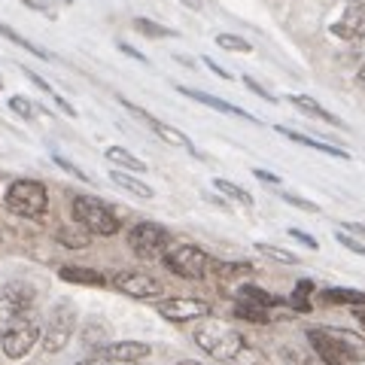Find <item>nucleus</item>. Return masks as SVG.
<instances>
[{
  "label": "nucleus",
  "instance_id": "obj_53",
  "mask_svg": "<svg viewBox=\"0 0 365 365\" xmlns=\"http://www.w3.org/2000/svg\"><path fill=\"white\" fill-rule=\"evenodd\" d=\"M177 365H201V362H192V359H182V362H177Z\"/></svg>",
  "mask_w": 365,
  "mask_h": 365
},
{
  "label": "nucleus",
  "instance_id": "obj_42",
  "mask_svg": "<svg viewBox=\"0 0 365 365\" xmlns=\"http://www.w3.org/2000/svg\"><path fill=\"white\" fill-rule=\"evenodd\" d=\"M289 237H295V241H299V244H304V247H311V250H317L319 244L314 241V237L311 235H307V232H302V228H289Z\"/></svg>",
  "mask_w": 365,
  "mask_h": 365
},
{
  "label": "nucleus",
  "instance_id": "obj_30",
  "mask_svg": "<svg viewBox=\"0 0 365 365\" xmlns=\"http://www.w3.org/2000/svg\"><path fill=\"white\" fill-rule=\"evenodd\" d=\"M216 46L225 52H241V55L253 52V43H247L244 37H235V34H216Z\"/></svg>",
  "mask_w": 365,
  "mask_h": 365
},
{
  "label": "nucleus",
  "instance_id": "obj_46",
  "mask_svg": "<svg viewBox=\"0 0 365 365\" xmlns=\"http://www.w3.org/2000/svg\"><path fill=\"white\" fill-rule=\"evenodd\" d=\"M353 49H356V55L362 58V64H365V25H362V31L353 37Z\"/></svg>",
  "mask_w": 365,
  "mask_h": 365
},
{
  "label": "nucleus",
  "instance_id": "obj_31",
  "mask_svg": "<svg viewBox=\"0 0 365 365\" xmlns=\"http://www.w3.org/2000/svg\"><path fill=\"white\" fill-rule=\"evenodd\" d=\"M256 250L262 256H268L274 262H280V265H299V256L289 253V250H283V247H274V244H256Z\"/></svg>",
  "mask_w": 365,
  "mask_h": 365
},
{
  "label": "nucleus",
  "instance_id": "obj_41",
  "mask_svg": "<svg viewBox=\"0 0 365 365\" xmlns=\"http://www.w3.org/2000/svg\"><path fill=\"white\" fill-rule=\"evenodd\" d=\"M107 335V326H98V329H86V344H91V347H98L101 344V338Z\"/></svg>",
  "mask_w": 365,
  "mask_h": 365
},
{
  "label": "nucleus",
  "instance_id": "obj_44",
  "mask_svg": "<svg viewBox=\"0 0 365 365\" xmlns=\"http://www.w3.org/2000/svg\"><path fill=\"white\" fill-rule=\"evenodd\" d=\"M119 52L122 55H128V58H134V61H140V64H150V58H146L143 52H137V49H131L128 43H119Z\"/></svg>",
  "mask_w": 365,
  "mask_h": 365
},
{
  "label": "nucleus",
  "instance_id": "obj_8",
  "mask_svg": "<svg viewBox=\"0 0 365 365\" xmlns=\"http://www.w3.org/2000/svg\"><path fill=\"white\" fill-rule=\"evenodd\" d=\"M31 307H34V289L28 283H6L0 289V338L6 335V329L13 323L28 317Z\"/></svg>",
  "mask_w": 365,
  "mask_h": 365
},
{
  "label": "nucleus",
  "instance_id": "obj_47",
  "mask_svg": "<svg viewBox=\"0 0 365 365\" xmlns=\"http://www.w3.org/2000/svg\"><path fill=\"white\" fill-rule=\"evenodd\" d=\"M344 232H347V235H359V237H365V225H362V222H347V225H344Z\"/></svg>",
  "mask_w": 365,
  "mask_h": 365
},
{
  "label": "nucleus",
  "instance_id": "obj_37",
  "mask_svg": "<svg viewBox=\"0 0 365 365\" xmlns=\"http://www.w3.org/2000/svg\"><path fill=\"white\" fill-rule=\"evenodd\" d=\"M21 73H25V76H28V79H31V83H34V86H37L40 91H46V95H58V91H55V88H52V83H46V79H43L40 73H34V71H31V67H21Z\"/></svg>",
  "mask_w": 365,
  "mask_h": 365
},
{
  "label": "nucleus",
  "instance_id": "obj_28",
  "mask_svg": "<svg viewBox=\"0 0 365 365\" xmlns=\"http://www.w3.org/2000/svg\"><path fill=\"white\" fill-rule=\"evenodd\" d=\"M0 37H6L9 43H16L19 46V49H25V52H31L34 55V58H40V61H49V52H46V49H40V46H34V43H28L25 37H21V34L19 31H13V28H9V25H4V21H0Z\"/></svg>",
  "mask_w": 365,
  "mask_h": 365
},
{
  "label": "nucleus",
  "instance_id": "obj_15",
  "mask_svg": "<svg viewBox=\"0 0 365 365\" xmlns=\"http://www.w3.org/2000/svg\"><path fill=\"white\" fill-rule=\"evenodd\" d=\"M274 131L283 134V137H287V140H292V143H299V146H311V150L326 153V155H332V158H341V162H347V158H350V153H347V150H341V146L323 143V140H314V137H307V134H302V131H292V128H287V125H274Z\"/></svg>",
  "mask_w": 365,
  "mask_h": 365
},
{
  "label": "nucleus",
  "instance_id": "obj_13",
  "mask_svg": "<svg viewBox=\"0 0 365 365\" xmlns=\"http://www.w3.org/2000/svg\"><path fill=\"white\" fill-rule=\"evenodd\" d=\"M362 25H365V0H353L344 13H341V19L332 25V31H335V37L353 43V37L362 31Z\"/></svg>",
  "mask_w": 365,
  "mask_h": 365
},
{
  "label": "nucleus",
  "instance_id": "obj_43",
  "mask_svg": "<svg viewBox=\"0 0 365 365\" xmlns=\"http://www.w3.org/2000/svg\"><path fill=\"white\" fill-rule=\"evenodd\" d=\"M201 61H204V64H207V67H210V71H213L216 76H220V79H235L232 73H228V71H225V67H222V64H216V61L210 58V55H204V58H201Z\"/></svg>",
  "mask_w": 365,
  "mask_h": 365
},
{
  "label": "nucleus",
  "instance_id": "obj_16",
  "mask_svg": "<svg viewBox=\"0 0 365 365\" xmlns=\"http://www.w3.org/2000/svg\"><path fill=\"white\" fill-rule=\"evenodd\" d=\"M235 302H247V304H259V307H283V304H289L287 299H280V295H274L268 289H262V287H253V283H237V289H235Z\"/></svg>",
  "mask_w": 365,
  "mask_h": 365
},
{
  "label": "nucleus",
  "instance_id": "obj_33",
  "mask_svg": "<svg viewBox=\"0 0 365 365\" xmlns=\"http://www.w3.org/2000/svg\"><path fill=\"white\" fill-rule=\"evenodd\" d=\"M280 356H283V362L287 365H317L307 353H302L299 347H280Z\"/></svg>",
  "mask_w": 365,
  "mask_h": 365
},
{
  "label": "nucleus",
  "instance_id": "obj_23",
  "mask_svg": "<svg viewBox=\"0 0 365 365\" xmlns=\"http://www.w3.org/2000/svg\"><path fill=\"white\" fill-rule=\"evenodd\" d=\"M110 180L116 182V186H122L125 192H131V195H140V198H153V195H155V189L150 186V182L131 177L128 170H116V168H113V170H110Z\"/></svg>",
  "mask_w": 365,
  "mask_h": 365
},
{
  "label": "nucleus",
  "instance_id": "obj_36",
  "mask_svg": "<svg viewBox=\"0 0 365 365\" xmlns=\"http://www.w3.org/2000/svg\"><path fill=\"white\" fill-rule=\"evenodd\" d=\"M280 198H283V201H289L292 207H302V210H307V213H317V210H319L314 201H307V198H299V195H292V192H280Z\"/></svg>",
  "mask_w": 365,
  "mask_h": 365
},
{
  "label": "nucleus",
  "instance_id": "obj_7",
  "mask_svg": "<svg viewBox=\"0 0 365 365\" xmlns=\"http://www.w3.org/2000/svg\"><path fill=\"white\" fill-rule=\"evenodd\" d=\"M73 332H76V307L71 302H58L43 323V335H40L43 350L61 353L67 347V341L73 338Z\"/></svg>",
  "mask_w": 365,
  "mask_h": 365
},
{
  "label": "nucleus",
  "instance_id": "obj_10",
  "mask_svg": "<svg viewBox=\"0 0 365 365\" xmlns=\"http://www.w3.org/2000/svg\"><path fill=\"white\" fill-rule=\"evenodd\" d=\"M110 287H116L122 295H128V299H158V295L165 292L162 280L153 277V274L146 271H116L110 277Z\"/></svg>",
  "mask_w": 365,
  "mask_h": 365
},
{
  "label": "nucleus",
  "instance_id": "obj_19",
  "mask_svg": "<svg viewBox=\"0 0 365 365\" xmlns=\"http://www.w3.org/2000/svg\"><path fill=\"white\" fill-rule=\"evenodd\" d=\"M289 104H292V107H299L302 113H307L311 119H319V122H326V125H335V128H347V125L341 122L335 113H329L323 104H319V101L307 98V95H292V98H289Z\"/></svg>",
  "mask_w": 365,
  "mask_h": 365
},
{
  "label": "nucleus",
  "instance_id": "obj_49",
  "mask_svg": "<svg viewBox=\"0 0 365 365\" xmlns=\"http://www.w3.org/2000/svg\"><path fill=\"white\" fill-rule=\"evenodd\" d=\"M182 6H189V9H195V13H198L204 4H201V0H182Z\"/></svg>",
  "mask_w": 365,
  "mask_h": 365
},
{
  "label": "nucleus",
  "instance_id": "obj_55",
  "mask_svg": "<svg viewBox=\"0 0 365 365\" xmlns=\"http://www.w3.org/2000/svg\"><path fill=\"white\" fill-rule=\"evenodd\" d=\"M0 88H4V76H0Z\"/></svg>",
  "mask_w": 365,
  "mask_h": 365
},
{
  "label": "nucleus",
  "instance_id": "obj_24",
  "mask_svg": "<svg viewBox=\"0 0 365 365\" xmlns=\"http://www.w3.org/2000/svg\"><path fill=\"white\" fill-rule=\"evenodd\" d=\"M55 241H58L61 247H67V250H86L91 244V235L79 225H61L58 232H55Z\"/></svg>",
  "mask_w": 365,
  "mask_h": 365
},
{
  "label": "nucleus",
  "instance_id": "obj_14",
  "mask_svg": "<svg viewBox=\"0 0 365 365\" xmlns=\"http://www.w3.org/2000/svg\"><path fill=\"white\" fill-rule=\"evenodd\" d=\"M153 353L150 344L143 341H113V344H104L98 350V356H110V359H122V362H140Z\"/></svg>",
  "mask_w": 365,
  "mask_h": 365
},
{
  "label": "nucleus",
  "instance_id": "obj_25",
  "mask_svg": "<svg viewBox=\"0 0 365 365\" xmlns=\"http://www.w3.org/2000/svg\"><path fill=\"white\" fill-rule=\"evenodd\" d=\"M237 319H244V323H253V326H268L274 314L271 307H259V304H247V302H235V311H232Z\"/></svg>",
  "mask_w": 365,
  "mask_h": 365
},
{
  "label": "nucleus",
  "instance_id": "obj_39",
  "mask_svg": "<svg viewBox=\"0 0 365 365\" xmlns=\"http://www.w3.org/2000/svg\"><path fill=\"white\" fill-rule=\"evenodd\" d=\"M21 4H25V6H31L34 13H46L49 19H55V9L49 6V0H21Z\"/></svg>",
  "mask_w": 365,
  "mask_h": 365
},
{
  "label": "nucleus",
  "instance_id": "obj_4",
  "mask_svg": "<svg viewBox=\"0 0 365 365\" xmlns=\"http://www.w3.org/2000/svg\"><path fill=\"white\" fill-rule=\"evenodd\" d=\"M4 204L19 220H40V216H46V210H49V192H46L40 180L21 177V180L9 182Z\"/></svg>",
  "mask_w": 365,
  "mask_h": 365
},
{
  "label": "nucleus",
  "instance_id": "obj_32",
  "mask_svg": "<svg viewBox=\"0 0 365 365\" xmlns=\"http://www.w3.org/2000/svg\"><path fill=\"white\" fill-rule=\"evenodd\" d=\"M9 110H13L16 116H21L25 122H34V119H37V110H34V104H31L25 95H13V98H9Z\"/></svg>",
  "mask_w": 365,
  "mask_h": 365
},
{
  "label": "nucleus",
  "instance_id": "obj_21",
  "mask_svg": "<svg viewBox=\"0 0 365 365\" xmlns=\"http://www.w3.org/2000/svg\"><path fill=\"white\" fill-rule=\"evenodd\" d=\"M319 302H323V304L365 307V292H359V289H344V287H326V289H319Z\"/></svg>",
  "mask_w": 365,
  "mask_h": 365
},
{
  "label": "nucleus",
  "instance_id": "obj_17",
  "mask_svg": "<svg viewBox=\"0 0 365 365\" xmlns=\"http://www.w3.org/2000/svg\"><path fill=\"white\" fill-rule=\"evenodd\" d=\"M58 277L73 287H110V277L95 268H83V265H64L58 271Z\"/></svg>",
  "mask_w": 365,
  "mask_h": 365
},
{
  "label": "nucleus",
  "instance_id": "obj_29",
  "mask_svg": "<svg viewBox=\"0 0 365 365\" xmlns=\"http://www.w3.org/2000/svg\"><path fill=\"white\" fill-rule=\"evenodd\" d=\"M134 31H140L143 37H150V40H162V37H180V31L174 28H165V25H158V21L153 19H134Z\"/></svg>",
  "mask_w": 365,
  "mask_h": 365
},
{
  "label": "nucleus",
  "instance_id": "obj_9",
  "mask_svg": "<svg viewBox=\"0 0 365 365\" xmlns=\"http://www.w3.org/2000/svg\"><path fill=\"white\" fill-rule=\"evenodd\" d=\"M43 335V329L37 319H31V317H21L19 323H13L6 329V335L0 338V347H4V353L9 359H21V356H28V353L34 350V344L40 341Z\"/></svg>",
  "mask_w": 365,
  "mask_h": 365
},
{
  "label": "nucleus",
  "instance_id": "obj_2",
  "mask_svg": "<svg viewBox=\"0 0 365 365\" xmlns=\"http://www.w3.org/2000/svg\"><path fill=\"white\" fill-rule=\"evenodd\" d=\"M307 341L326 365H356L365 356V338L347 329H307Z\"/></svg>",
  "mask_w": 365,
  "mask_h": 365
},
{
  "label": "nucleus",
  "instance_id": "obj_35",
  "mask_svg": "<svg viewBox=\"0 0 365 365\" xmlns=\"http://www.w3.org/2000/svg\"><path fill=\"white\" fill-rule=\"evenodd\" d=\"M244 86H247L250 91H253V95H259L262 101H268V104H277V98H274V95H271V91H268L265 86H262V83H256V79H253V76H244Z\"/></svg>",
  "mask_w": 365,
  "mask_h": 365
},
{
  "label": "nucleus",
  "instance_id": "obj_26",
  "mask_svg": "<svg viewBox=\"0 0 365 365\" xmlns=\"http://www.w3.org/2000/svg\"><path fill=\"white\" fill-rule=\"evenodd\" d=\"M213 189L216 192H222L225 198H232V201H237L241 207H253V195H250L247 189H241L237 182H232V180H225V177H213Z\"/></svg>",
  "mask_w": 365,
  "mask_h": 365
},
{
  "label": "nucleus",
  "instance_id": "obj_54",
  "mask_svg": "<svg viewBox=\"0 0 365 365\" xmlns=\"http://www.w3.org/2000/svg\"><path fill=\"white\" fill-rule=\"evenodd\" d=\"M61 4H67V6H71V4H73V0H61Z\"/></svg>",
  "mask_w": 365,
  "mask_h": 365
},
{
  "label": "nucleus",
  "instance_id": "obj_34",
  "mask_svg": "<svg viewBox=\"0 0 365 365\" xmlns=\"http://www.w3.org/2000/svg\"><path fill=\"white\" fill-rule=\"evenodd\" d=\"M335 241H338L341 247H347L350 253H356V256H365V244H359L356 237H350L347 232H335Z\"/></svg>",
  "mask_w": 365,
  "mask_h": 365
},
{
  "label": "nucleus",
  "instance_id": "obj_40",
  "mask_svg": "<svg viewBox=\"0 0 365 365\" xmlns=\"http://www.w3.org/2000/svg\"><path fill=\"white\" fill-rule=\"evenodd\" d=\"M76 365H140V362H122V359H110V356H91V359H83Z\"/></svg>",
  "mask_w": 365,
  "mask_h": 365
},
{
  "label": "nucleus",
  "instance_id": "obj_48",
  "mask_svg": "<svg viewBox=\"0 0 365 365\" xmlns=\"http://www.w3.org/2000/svg\"><path fill=\"white\" fill-rule=\"evenodd\" d=\"M52 98H55V104H58V107H61V110L67 113V116H76V110H73V104H67V101H64L61 95H52Z\"/></svg>",
  "mask_w": 365,
  "mask_h": 365
},
{
  "label": "nucleus",
  "instance_id": "obj_11",
  "mask_svg": "<svg viewBox=\"0 0 365 365\" xmlns=\"http://www.w3.org/2000/svg\"><path fill=\"white\" fill-rule=\"evenodd\" d=\"M158 314L170 323H195V319H207L210 317V302L204 299H186V295H170V299H162L155 307Z\"/></svg>",
  "mask_w": 365,
  "mask_h": 365
},
{
  "label": "nucleus",
  "instance_id": "obj_50",
  "mask_svg": "<svg viewBox=\"0 0 365 365\" xmlns=\"http://www.w3.org/2000/svg\"><path fill=\"white\" fill-rule=\"evenodd\" d=\"M353 314H356V319H359V326L365 329V307H356V311H353Z\"/></svg>",
  "mask_w": 365,
  "mask_h": 365
},
{
  "label": "nucleus",
  "instance_id": "obj_12",
  "mask_svg": "<svg viewBox=\"0 0 365 365\" xmlns=\"http://www.w3.org/2000/svg\"><path fill=\"white\" fill-rule=\"evenodd\" d=\"M177 91H180L182 98H189V101H198V104L210 107V110H216V113H225V116H237V119H247V122H259L256 116H250V113H247L244 107H237V104H228V101H222V98H213V95H207V91L186 88V86H177Z\"/></svg>",
  "mask_w": 365,
  "mask_h": 365
},
{
  "label": "nucleus",
  "instance_id": "obj_5",
  "mask_svg": "<svg viewBox=\"0 0 365 365\" xmlns=\"http://www.w3.org/2000/svg\"><path fill=\"white\" fill-rule=\"evenodd\" d=\"M128 250L140 259V262H162L165 253L170 247H174V237H170V232L165 225H158V222H150V220H143V222H134L128 228Z\"/></svg>",
  "mask_w": 365,
  "mask_h": 365
},
{
  "label": "nucleus",
  "instance_id": "obj_18",
  "mask_svg": "<svg viewBox=\"0 0 365 365\" xmlns=\"http://www.w3.org/2000/svg\"><path fill=\"white\" fill-rule=\"evenodd\" d=\"M256 274V265H250V262H222V259H213L210 262V277L216 280H244V277H253Z\"/></svg>",
  "mask_w": 365,
  "mask_h": 365
},
{
  "label": "nucleus",
  "instance_id": "obj_45",
  "mask_svg": "<svg viewBox=\"0 0 365 365\" xmlns=\"http://www.w3.org/2000/svg\"><path fill=\"white\" fill-rule=\"evenodd\" d=\"M253 177L262 180V182H271V186H280V177L271 174V170H262V168H253Z\"/></svg>",
  "mask_w": 365,
  "mask_h": 365
},
{
  "label": "nucleus",
  "instance_id": "obj_6",
  "mask_svg": "<svg viewBox=\"0 0 365 365\" xmlns=\"http://www.w3.org/2000/svg\"><path fill=\"white\" fill-rule=\"evenodd\" d=\"M210 262L213 256L207 250H201L195 244H174L165 253L162 265L180 280H204L210 277Z\"/></svg>",
  "mask_w": 365,
  "mask_h": 365
},
{
  "label": "nucleus",
  "instance_id": "obj_38",
  "mask_svg": "<svg viewBox=\"0 0 365 365\" xmlns=\"http://www.w3.org/2000/svg\"><path fill=\"white\" fill-rule=\"evenodd\" d=\"M52 162H55V165H58V168H61V170H67V174H73V177H76V180H83V182H86V180H88V177H86V174H83V170H79V168H76V165H73V162H67V158H64V155H52Z\"/></svg>",
  "mask_w": 365,
  "mask_h": 365
},
{
  "label": "nucleus",
  "instance_id": "obj_22",
  "mask_svg": "<svg viewBox=\"0 0 365 365\" xmlns=\"http://www.w3.org/2000/svg\"><path fill=\"white\" fill-rule=\"evenodd\" d=\"M104 155L110 158L113 165H119L122 170H128V174H143V170L150 168L146 162H140V158H137L134 153H128V150H125V146H107V150H104Z\"/></svg>",
  "mask_w": 365,
  "mask_h": 365
},
{
  "label": "nucleus",
  "instance_id": "obj_52",
  "mask_svg": "<svg viewBox=\"0 0 365 365\" xmlns=\"http://www.w3.org/2000/svg\"><path fill=\"white\" fill-rule=\"evenodd\" d=\"M356 79H359V86H362V88H365V64H362V67H359V73H356Z\"/></svg>",
  "mask_w": 365,
  "mask_h": 365
},
{
  "label": "nucleus",
  "instance_id": "obj_51",
  "mask_svg": "<svg viewBox=\"0 0 365 365\" xmlns=\"http://www.w3.org/2000/svg\"><path fill=\"white\" fill-rule=\"evenodd\" d=\"M174 58H177L180 64H186V67H195V61H192V58H186V55H174Z\"/></svg>",
  "mask_w": 365,
  "mask_h": 365
},
{
  "label": "nucleus",
  "instance_id": "obj_1",
  "mask_svg": "<svg viewBox=\"0 0 365 365\" xmlns=\"http://www.w3.org/2000/svg\"><path fill=\"white\" fill-rule=\"evenodd\" d=\"M192 338H195V344H198L204 353H207V356H213V359H222V362H247V365H265V356H262V353H256L253 347L247 344V338L237 332V329H232L228 323H222V319L207 317L201 326H195Z\"/></svg>",
  "mask_w": 365,
  "mask_h": 365
},
{
  "label": "nucleus",
  "instance_id": "obj_20",
  "mask_svg": "<svg viewBox=\"0 0 365 365\" xmlns=\"http://www.w3.org/2000/svg\"><path fill=\"white\" fill-rule=\"evenodd\" d=\"M146 122H150V128L158 134V137H162V140L165 143H170V146H177V150H189L192 155H201L198 150H195V146H192V140H189V137L186 134H182L180 128H174V125H168V122H158L155 116H150V119H146Z\"/></svg>",
  "mask_w": 365,
  "mask_h": 365
},
{
  "label": "nucleus",
  "instance_id": "obj_27",
  "mask_svg": "<svg viewBox=\"0 0 365 365\" xmlns=\"http://www.w3.org/2000/svg\"><path fill=\"white\" fill-rule=\"evenodd\" d=\"M314 289H317L314 280H299V283H295L292 295L287 299L295 314H307V311H311V295H314Z\"/></svg>",
  "mask_w": 365,
  "mask_h": 365
},
{
  "label": "nucleus",
  "instance_id": "obj_3",
  "mask_svg": "<svg viewBox=\"0 0 365 365\" xmlns=\"http://www.w3.org/2000/svg\"><path fill=\"white\" fill-rule=\"evenodd\" d=\"M71 213H73V222L79 228H86L91 237H113L122 228L116 210L98 195H73Z\"/></svg>",
  "mask_w": 365,
  "mask_h": 365
}]
</instances>
